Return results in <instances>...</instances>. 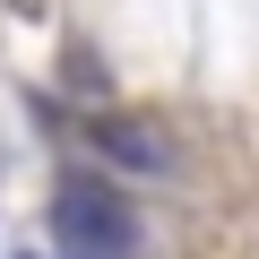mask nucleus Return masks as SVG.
Returning a JSON list of instances; mask_svg holds the SVG:
<instances>
[{"mask_svg": "<svg viewBox=\"0 0 259 259\" xmlns=\"http://www.w3.org/2000/svg\"><path fill=\"white\" fill-rule=\"evenodd\" d=\"M61 225H69V242H87V250H121V242H130V216H121V199H104V190H61Z\"/></svg>", "mask_w": 259, "mask_h": 259, "instance_id": "obj_2", "label": "nucleus"}, {"mask_svg": "<svg viewBox=\"0 0 259 259\" xmlns=\"http://www.w3.org/2000/svg\"><path fill=\"white\" fill-rule=\"evenodd\" d=\"M87 139H95V156H112V164H130V173H173V139L147 130V121H95Z\"/></svg>", "mask_w": 259, "mask_h": 259, "instance_id": "obj_1", "label": "nucleus"}]
</instances>
